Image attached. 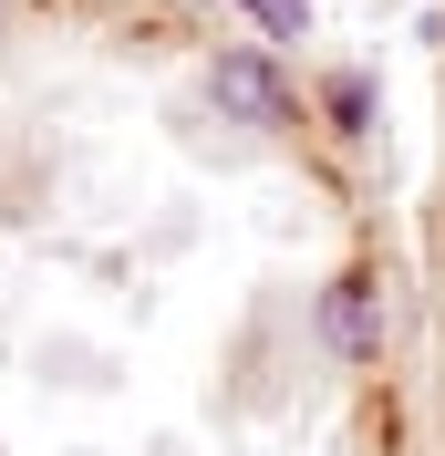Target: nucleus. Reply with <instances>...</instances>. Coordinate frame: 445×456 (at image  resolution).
<instances>
[{
    "mask_svg": "<svg viewBox=\"0 0 445 456\" xmlns=\"http://www.w3.org/2000/svg\"><path fill=\"white\" fill-rule=\"evenodd\" d=\"M207 104H218L239 135H290V125H311V94L290 84V62H279L270 42H218V53H207Z\"/></svg>",
    "mask_w": 445,
    "mask_h": 456,
    "instance_id": "obj_1",
    "label": "nucleus"
},
{
    "mask_svg": "<svg viewBox=\"0 0 445 456\" xmlns=\"http://www.w3.org/2000/svg\"><path fill=\"white\" fill-rule=\"evenodd\" d=\"M311 342H321V363H373V342H384L373 270H332V281L311 290Z\"/></svg>",
    "mask_w": 445,
    "mask_h": 456,
    "instance_id": "obj_2",
    "label": "nucleus"
},
{
    "mask_svg": "<svg viewBox=\"0 0 445 456\" xmlns=\"http://www.w3.org/2000/svg\"><path fill=\"white\" fill-rule=\"evenodd\" d=\"M321 125H332L342 145H373V135H384V94H373V73H362V62L321 73Z\"/></svg>",
    "mask_w": 445,
    "mask_h": 456,
    "instance_id": "obj_3",
    "label": "nucleus"
},
{
    "mask_svg": "<svg viewBox=\"0 0 445 456\" xmlns=\"http://www.w3.org/2000/svg\"><path fill=\"white\" fill-rule=\"evenodd\" d=\"M0 31H11V0H0Z\"/></svg>",
    "mask_w": 445,
    "mask_h": 456,
    "instance_id": "obj_4",
    "label": "nucleus"
}]
</instances>
